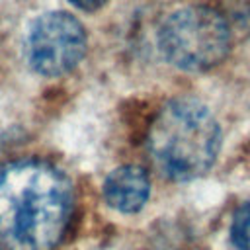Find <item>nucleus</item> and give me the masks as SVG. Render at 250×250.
Instances as JSON below:
<instances>
[{"mask_svg": "<svg viewBox=\"0 0 250 250\" xmlns=\"http://www.w3.org/2000/svg\"><path fill=\"white\" fill-rule=\"evenodd\" d=\"M72 184L43 160L0 166V250H51L70 221Z\"/></svg>", "mask_w": 250, "mask_h": 250, "instance_id": "f257e3e1", "label": "nucleus"}, {"mask_svg": "<svg viewBox=\"0 0 250 250\" xmlns=\"http://www.w3.org/2000/svg\"><path fill=\"white\" fill-rule=\"evenodd\" d=\"M146 148L160 176L174 182L195 180L217 160L221 127L201 102L176 98L154 117Z\"/></svg>", "mask_w": 250, "mask_h": 250, "instance_id": "f03ea898", "label": "nucleus"}, {"mask_svg": "<svg viewBox=\"0 0 250 250\" xmlns=\"http://www.w3.org/2000/svg\"><path fill=\"white\" fill-rule=\"evenodd\" d=\"M162 57L189 72L217 66L229 53L230 31L225 18L205 6H189L170 14L158 29Z\"/></svg>", "mask_w": 250, "mask_h": 250, "instance_id": "7ed1b4c3", "label": "nucleus"}, {"mask_svg": "<svg viewBox=\"0 0 250 250\" xmlns=\"http://www.w3.org/2000/svg\"><path fill=\"white\" fill-rule=\"evenodd\" d=\"M86 51L82 23L66 12L39 16L25 37L23 53L31 70L43 76H59L72 70Z\"/></svg>", "mask_w": 250, "mask_h": 250, "instance_id": "20e7f679", "label": "nucleus"}, {"mask_svg": "<svg viewBox=\"0 0 250 250\" xmlns=\"http://www.w3.org/2000/svg\"><path fill=\"white\" fill-rule=\"evenodd\" d=\"M150 193V182L141 166H119L104 182V197L109 207L121 213H137L143 209Z\"/></svg>", "mask_w": 250, "mask_h": 250, "instance_id": "39448f33", "label": "nucleus"}, {"mask_svg": "<svg viewBox=\"0 0 250 250\" xmlns=\"http://www.w3.org/2000/svg\"><path fill=\"white\" fill-rule=\"evenodd\" d=\"M230 240L238 250H250V203L236 209L230 223Z\"/></svg>", "mask_w": 250, "mask_h": 250, "instance_id": "423d86ee", "label": "nucleus"}, {"mask_svg": "<svg viewBox=\"0 0 250 250\" xmlns=\"http://www.w3.org/2000/svg\"><path fill=\"white\" fill-rule=\"evenodd\" d=\"M234 20L250 31V0H232Z\"/></svg>", "mask_w": 250, "mask_h": 250, "instance_id": "0eeeda50", "label": "nucleus"}, {"mask_svg": "<svg viewBox=\"0 0 250 250\" xmlns=\"http://www.w3.org/2000/svg\"><path fill=\"white\" fill-rule=\"evenodd\" d=\"M78 10H82V12H96V10H100L102 6H105V2L107 0H70Z\"/></svg>", "mask_w": 250, "mask_h": 250, "instance_id": "6e6552de", "label": "nucleus"}]
</instances>
